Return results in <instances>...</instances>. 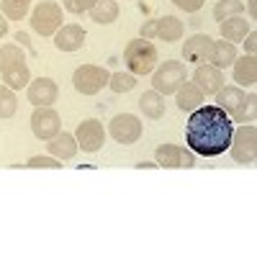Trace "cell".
Segmentation results:
<instances>
[{
  "mask_svg": "<svg viewBox=\"0 0 257 257\" xmlns=\"http://www.w3.org/2000/svg\"><path fill=\"white\" fill-rule=\"evenodd\" d=\"M75 139H77V147H82V152H88V155L98 152V149L105 144V132H103V123H100V121H95V118L82 121V123L77 126V134H75Z\"/></svg>",
  "mask_w": 257,
  "mask_h": 257,
  "instance_id": "9c48e42d",
  "label": "cell"
},
{
  "mask_svg": "<svg viewBox=\"0 0 257 257\" xmlns=\"http://www.w3.org/2000/svg\"><path fill=\"white\" fill-rule=\"evenodd\" d=\"M108 85H111L113 93H128V90H134L137 77L132 72H113L111 80H108Z\"/></svg>",
  "mask_w": 257,
  "mask_h": 257,
  "instance_id": "f546056e",
  "label": "cell"
},
{
  "mask_svg": "<svg viewBox=\"0 0 257 257\" xmlns=\"http://www.w3.org/2000/svg\"><path fill=\"white\" fill-rule=\"evenodd\" d=\"M8 34V21H6V16L3 13H0V39H3Z\"/></svg>",
  "mask_w": 257,
  "mask_h": 257,
  "instance_id": "d590c367",
  "label": "cell"
},
{
  "mask_svg": "<svg viewBox=\"0 0 257 257\" xmlns=\"http://www.w3.org/2000/svg\"><path fill=\"white\" fill-rule=\"evenodd\" d=\"M21 62H26V57H24V49L18 44H3L0 47V75L11 67H16V64H21Z\"/></svg>",
  "mask_w": 257,
  "mask_h": 257,
  "instance_id": "484cf974",
  "label": "cell"
},
{
  "mask_svg": "<svg viewBox=\"0 0 257 257\" xmlns=\"http://www.w3.org/2000/svg\"><path fill=\"white\" fill-rule=\"evenodd\" d=\"M142 121L137 118V116H132V113H121V116H116L113 121H111V137L116 139V142H121V144H134V142H139V137H142Z\"/></svg>",
  "mask_w": 257,
  "mask_h": 257,
  "instance_id": "30bf717a",
  "label": "cell"
},
{
  "mask_svg": "<svg viewBox=\"0 0 257 257\" xmlns=\"http://www.w3.org/2000/svg\"><path fill=\"white\" fill-rule=\"evenodd\" d=\"M142 39H157V18L142 24Z\"/></svg>",
  "mask_w": 257,
  "mask_h": 257,
  "instance_id": "836d02e7",
  "label": "cell"
},
{
  "mask_svg": "<svg viewBox=\"0 0 257 257\" xmlns=\"http://www.w3.org/2000/svg\"><path fill=\"white\" fill-rule=\"evenodd\" d=\"M95 6V0H64V11L70 13H88Z\"/></svg>",
  "mask_w": 257,
  "mask_h": 257,
  "instance_id": "1f68e13d",
  "label": "cell"
},
{
  "mask_svg": "<svg viewBox=\"0 0 257 257\" xmlns=\"http://www.w3.org/2000/svg\"><path fill=\"white\" fill-rule=\"evenodd\" d=\"M108 80H111V72L105 67H98V64H82V67H77L75 75H72L75 90L82 93V95L100 93L105 85H108Z\"/></svg>",
  "mask_w": 257,
  "mask_h": 257,
  "instance_id": "3957f363",
  "label": "cell"
},
{
  "mask_svg": "<svg viewBox=\"0 0 257 257\" xmlns=\"http://www.w3.org/2000/svg\"><path fill=\"white\" fill-rule=\"evenodd\" d=\"M234 82L239 88H252L257 82V59L254 54H244L234 59Z\"/></svg>",
  "mask_w": 257,
  "mask_h": 257,
  "instance_id": "9a60e30c",
  "label": "cell"
},
{
  "mask_svg": "<svg viewBox=\"0 0 257 257\" xmlns=\"http://www.w3.org/2000/svg\"><path fill=\"white\" fill-rule=\"evenodd\" d=\"M3 82L8 85L11 90L26 88V85L31 82V72H29V67H26V62H21V64H16V67L6 70V72H3Z\"/></svg>",
  "mask_w": 257,
  "mask_h": 257,
  "instance_id": "cb8c5ba5",
  "label": "cell"
},
{
  "mask_svg": "<svg viewBox=\"0 0 257 257\" xmlns=\"http://www.w3.org/2000/svg\"><path fill=\"white\" fill-rule=\"evenodd\" d=\"M234 134V121L219 105H198L190 111L188 126H185V142L190 152L203 157H219L229 149Z\"/></svg>",
  "mask_w": 257,
  "mask_h": 257,
  "instance_id": "6da1fadb",
  "label": "cell"
},
{
  "mask_svg": "<svg viewBox=\"0 0 257 257\" xmlns=\"http://www.w3.org/2000/svg\"><path fill=\"white\" fill-rule=\"evenodd\" d=\"M26 95H29V103L34 105H52L59 95V88L52 77H36L26 85Z\"/></svg>",
  "mask_w": 257,
  "mask_h": 257,
  "instance_id": "7c38bea8",
  "label": "cell"
},
{
  "mask_svg": "<svg viewBox=\"0 0 257 257\" xmlns=\"http://www.w3.org/2000/svg\"><path fill=\"white\" fill-rule=\"evenodd\" d=\"M88 13H90V18L95 21V24H100V26L113 24V21L118 18V3H116V0H95V6Z\"/></svg>",
  "mask_w": 257,
  "mask_h": 257,
  "instance_id": "ffe728a7",
  "label": "cell"
},
{
  "mask_svg": "<svg viewBox=\"0 0 257 257\" xmlns=\"http://www.w3.org/2000/svg\"><path fill=\"white\" fill-rule=\"evenodd\" d=\"M123 62L132 75H149L157 67V47L149 39L128 41V47L123 49Z\"/></svg>",
  "mask_w": 257,
  "mask_h": 257,
  "instance_id": "7a4b0ae2",
  "label": "cell"
},
{
  "mask_svg": "<svg viewBox=\"0 0 257 257\" xmlns=\"http://www.w3.org/2000/svg\"><path fill=\"white\" fill-rule=\"evenodd\" d=\"M211 44H213V39H211L208 34H196V36H190V39L185 41V47H183L185 62H196V64L208 62V57H211Z\"/></svg>",
  "mask_w": 257,
  "mask_h": 257,
  "instance_id": "5bb4252c",
  "label": "cell"
},
{
  "mask_svg": "<svg viewBox=\"0 0 257 257\" xmlns=\"http://www.w3.org/2000/svg\"><path fill=\"white\" fill-rule=\"evenodd\" d=\"M31 29L41 36H54L62 29V8L52 0L39 3L31 13Z\"/></svg>",
  "mask_w": 257,
  "mask_h": 257,
  "instance_id": "8992f818",
  "label": "cell"
},
{
  "mask_svg": "<svg viewBox=\"0 0 257 257\" xmlns=\"http://www.w3.org/2000/svg\"><path fill=\"white\" fill-rule=\"evenodd\" d=\"M85 39H88L85 29L77 26V24H70V26H62L54 34V47L59 52H77V49L85 47Z\"/></svg>",
  "mask_w": 257,
  "mask_h": 257,
  "instance_id": "4fadbf2b",
  "label": "cell"
},
{
  "mask_svg": "<svg viewBox=\"0 0 257 257\" xmlns=\"http://www.w3.org/2000/svg\"><path fill=\"white\" fill-rule=\"evenodd\" d=\"M221 39L231 41V44H237V41H242L247 34H249V26H247V18L242 16H234V18H226L221 21Z\"/></svg>",
  "mask_w": 257,
  "mask_h": 257,
  "instance_id": "d6986e66",
  "label": "cell"
},
{
  "mask_svg": "<svg viewBox=\"0 0 257 257\" xmlns=\"http://www.w3.org/2000/svg\"><path fill=\"white\" fill-rule=\"evenodd\" d=\"M137 167H139V170H152V167H160V165H152V162H139Z\"/></svg>",
  "mask_w": 257,
  "mask_h": 257,
  "instance_id": "f35d334b",
  "label": "cell"
},
{
  "mask_svg": "<svg viewBox=\"0 0 257 257\" xmlns=\"http://www.w3.org/2000/svg\"><path fill=\"white\" fill-rule=\"evenodd\" d=\"M155 157H157L160 167H170V170H175V167L190 170L193 165H196V157H193L190 149H183L178 144H160Z\"/></svg>",
  "mask_w": 257,
  "mask_h": 257,
  "instance_id": "ba28073f",
  "label": "cell"
},
{
  "mask_svg": "<svg viewBox=\"0 0 257 257\" xmlns=\"http://www.w3.org/2000/svg\"><path fill=\"white\" fill-rule=\"evenodd\" d=\"M173 3H175L180 11H185V13H196V11L203 8V0H173Z\"/></svg>",
  "mask_w": 257,
  "mask_h": 257,
  "instance_id": "d6a6232c",
  "label": "cell"
},
{
  "mask_svg": "<svg viewBox=\"0 0 257 257\" xmlns=\"http://www.w3.org/2000/svg\"><path fill=\"white\" fill-rule=\"evenodd\" d=\"M234 59H237V47H234L231 41L221 39V41H213L211 44L208 64H213V67H219V70H226L229 64H234Z\"/></svg>",
  "mask_w": 257,
  "mask_h": 257,
  "instance_id": "e0dca14e",
  "label": "cell"
},
{
  "mask_svg": "<svg viewBox=\"0 0 257 257\" xmlns=\"http://www.w3.org/2000/svg\"><path fill=\"white\" fill-rule=\"evenodd\" d=\"M24 167H31V170H59L62 160H57V157H31Z\"/></svg>",
  "mask_w": 257,
  "mask_h": 257,
  "instance_id": "4dcf8cb0",
  "label": "cell"
},
{
  "mask_svg": "<svg viewBox=\"0 0 257 257\" xmlns=\"http://www.w3.org/2000/svg\"><path fill=\"white\" fill-rule=\"evenodd\" d=\"M49 155L52 157H57V160H72L75 155H77V139L72 137V134H67V132H62V134H57L54 139H49Z\"/></svg>",
  "mask_w": 257,
  "mask_h": 257,
  "instance_id": "ac0fdd59",
  "label": "cell"
},
{
  "mask_svg": "<svg viewBox=\"0 0 257 257\" xmlns=\"http://www.w3.org/2000/svg\"><path fill=\"white\" fill-rule=\"evenodd\" d=\"M18 111V98L8 85H0V118H11Z\"/></svg>",
  "mask_w": 257,
  "mask_h": 257,
  "instance_id": "f1b7e54d",
  "label": "cell"
},
{
  "mask_svg": "<svg viewBox=\"0 0 257 257\" xmlns=\"http://www.w3.org/2000/svg\"><path fill=\"white\" fill-rule=\"evenodd\" d=\"M139 108L147 118H162L165 116V95H160L157 90H149L139 98Z\"/></svg>",
  "mask_w": 257,
  "mask_h": 257,
  "instance_id": "7402d4cb",
  "label": "cell"
},
{
  "mask_svg": "<svg viewBox=\"0 0 257 257\" xmlns=\"http://www.w3.org/2000/svg\"><path fill=\"white\" fill-rule=\"evenodd\" d=\"M229 152H231L234 160L242 162V165H252L254 162V157H257V128L252 123L239 126L237 132L231 134Z\"/></svg>",
  "mask_w": 257,
  "mask_h": 257,
  "instance_id": "5b68a950",
  "label": "cell"
},
{
  "mask_svg": "<svg viewBox=\"0 0 257 257\" xmlns=\"http://www.w3.org/2000/svg\"><path fill=\"white\" fill-rule=\"evenodd\" d=\"M242 41H244V52H247V54H254V49H257V31L249 29V34H247Z\"/></svg>",
  "mask_w": 257,
  "mask_h": 257,
  "instance_id": "e575fe53",
  "label": "cell"
},
{
  "mask_svg": "<svg viewBox=\"0 0 257 257\" xmlns=\"http://www.w3.org/2000/svg\"><path fill=\"white\" fill-rule=\"evenodd\" d=\"M247 11H249V16H252V18L257 16V0H247Z\"/></svg>",
  "mask_w": 257,
  "mask_h": 257,
  "instance_id": "8d00e7d4",
  "label": "cell"
},
{
  "mask_svg": "<svg viewBox=\"0 0 257 257\" xmlns=\"http://www.w3.org/2000/svg\"><path fill=\"white\" fill-rule=\"evenodd\" d=\"M29 8H31V0H0V11H3V16L8 21L26 18Z\"/></svg>",
  "mask_w": 257,
  "mask_h": 257,
  "instance_id": "4316f807",
  "label": "cell"
},
{
  "mask_svg": "<svg viewBox=\"0 0 257 257\" xmlns=\"http://www.w3.org/2000/svg\"><path fill=\"white\" fill-rule=\"evenodd\" d=\"M244 6H242V0H219L216 6H213V18L219 21H226V18H234V16H242Z\"/></svg>",
  "mask_w": 257,
  "mask_h": 257,
  "instance_id": "83f0119b",
  "label": "cell"
},
{
  "mask_svg": "<svg viewBox=\"0 0 257 257\" xmlns=\"http://www.w3.org/2000/svg\"><path fill=\"white\" fill-rule=\"evenodd\" d=\"M31 128H34V137L41 142H49L59 134L62 121L59 113L52 108V105H36L34 113H31Z\"/></svg>",
  "mask_w": 257,
  "mask_h": 257,
  "instance_id": "52a82bcc",
  "label": "cell"
},
{
  "mask_svg": "<svg viewBox=\"0 0 257 257\" xmlns=\"http://www.w3.org/2000/svg\"><path fill=\"white\" fill-rule=\"evenodd\" d=\"M16 41H21V44H29V34L18 31V34H16Z\"/></svg>",
  "mask_w": 257,
  "mask_h": 257,
  "instance_id": "74e56055",
  "label": "cell"
},
{
  "mask_svg": "<svg viewBox=\"0 0 257 257\" xmlns=\"http://www.w3.org/2000/svg\"><path fill=\"white\" fill-rule=\"evenodd\" d=\"M183 21H178L175 16H165V18H157V39L162 41H180L183 36Z\"/></svg>",
  "mask_w": 257,
  "mask_h": 257,
  "instance_id": "44dd1931",
  "label": "cell"
},
{
  "mask_svg": "<svg viewBox=\"0 0 257 257\" xmlns=\"http://www.w3.org/2000/svg\"><path fill=\"white\" fill-rule=\"evenodd\" d=\"M244 100V90L239 88V85H231V88H221L216 93V105L221 111L231 113V111H237V105Z\"/></svg>",
  "mask_w": 257,
  "mask_h": 257,
  "instance_id": "603a6c76",
  "label": "cell"
},
{
  "mask_svg": "<svg viewBox=\"0 0 257 257\" xmlns=\"http://www.w3.org/2000/svg\"><path fill=\"white\" fill-rule=\"evenodd\" d=\"M175 95H178L175 103H178L180 111H188L190 113V111H196L198 105H203V93H201V88H198L196 82H188L185 80L180 88L175 90Z\"/></svg>",
  "mask_w": 257,
  "mask_h": 257,
  "instance_id": "2e32d148",
  "label": "cell"
},
{
  "mask_svg": "<svg viewBox=\"0 0 257 257\" xmlns=\"http://www.w3.org/2000/svg\"><path fill=\"white\" fill-rule=\"evenodd\" d=\"M185 80H188L185 64L183 62H173V59L162 62L160 67L155 70V75H152V85H155V90L160 95H173Z\"/></svg>",
  "mask_w": 257,
  "mask_h": 257,
  "instance_id": "277c9868",
  "label": "cell"
},
{
  "mask_svg": "<svg viewBox=\"0 0 257 257\" xmlns=\"http://www.w3.org/2000/svg\"><path fill=\"white\" fill-rule=\"evenodd\" d=\"M254 116H257V95H254V93L244 95V100L237 105V111L229 113V118L237 121V123H252Z\"/></svg>",
  "mask_w": 257,
  "mask_h": 257,
  "instance_id": "d4e9b609",
  "label": "cell"
},
{
  "mask_svg": "<svg viewBox=\"0 0 257 257\" xmlns=\"http://www.w3.org/2000/svg\"><path fill=\"white\" fill-rule=\"evenodd\" d=\"M193 82L201 88L203 95H216L221 88H224V75L219 67H213V64L203 62L196 67V72H193Z\"/></svg>",
  "mask_w": 257,
  "mask_h": 257,
  "instance_id": "8fae6325",
  "label": "cell"
}]
</instances>
